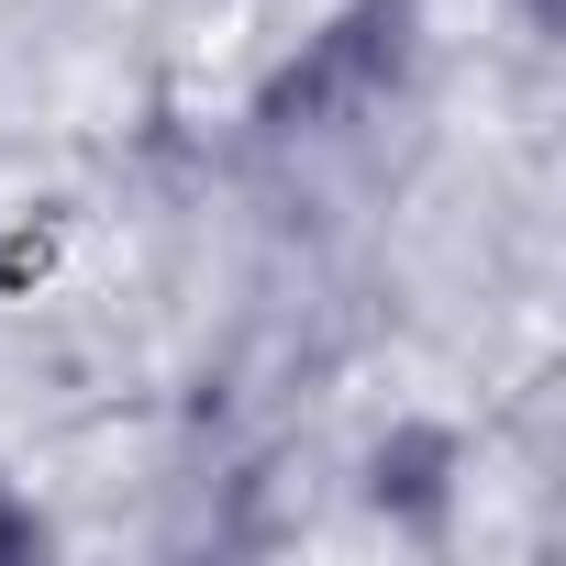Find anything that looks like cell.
Segmentation results:
<instances>
[{
	"mask_svg": "<svg viewBox=\"0 0 566 566\" xmlns=\"http://www.w3.org/2000/svg\"><path fill=\"white\" fill-rule=\"evenodd\" d=\"M411 56H422V12H411V0H345V12L255 90V134H277V145L345 134V123H367V112L400 101Z\"/></svg>",
	"mask_w": 566,
	"mask_h": 566,
	"instance_id": "1",
	"label": "cell"
},
{
	"mask_svg": "<svg viewBox=\"0 0 566 566\" xmlns=\"http://www.w3.org/2000/svg\"><path fill=\"white\" fill-rule=\"evenodd\" d=\"M367 500H378L389 522H411V533H444V500H455V433L400 422V433L378 444V467H367Z\"/></svg>",
	"mask_w": 566,
	"mask_h": 566,
	"instance_id": "2",
	"label": "cell"
},
{
	"mask_svg": "<svg viewBox=\"0 0 566 566\" xmlns=\"http://www.w3.org/2000/svg\"><path fill=\"white\" fill-rule=\"evenodd\" d=\"M34 544H45V522H34V500H23L12 478H0V566H23Z\"/></svg>",
	"mask_w": 566,
	"mask_h": 566,
	"instance_id": "3",
	"label": "cell"
},
{
	"mask_svg": "<svg viewBox=\"0 0 566 566\" xmlns=\"http://www.w3.org/2000/svg\"><path fill=\"white\" fill-rule=\"evenodd\" d=\"M522 12H533V23H555V0H522Z\"/></svg>",
	"mask_w": 566,
	"mask_h": 566,
	"instance_id": "4",
	"label": "cell"
}]
</instances>
